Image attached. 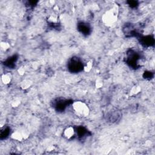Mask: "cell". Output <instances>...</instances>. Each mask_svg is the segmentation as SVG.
<instances>
[{
    "label": "cell",
    "mask_w": 155,
    "mask_h": 155,
    "mask_svg": "<svg viewBox=\"0 0 155 155\" xmlns=\"http://www.w3.org/2000/svg\"><path fill=\"white\" fill-rule=\"evenodd\" d=\"M84 69V64L81 60L77 57L71 58L68 63V69L71 73H78Z\"/></svg>",
    "instance_id": "cell-1"
},
{
    "label": "cell",
    "mask_w": 155,
    "mask_h": 155,
    "mask_svg": "<svg viewBox=\"0 0 155 155\" xmlns=\"http://www.w3.org/2000/svg\"><path fill=\"white\" fill-rule=\"evenodd\" d=\"M73 109L75 112L78 116L84 117L88 114V108L86 105L85 103L81 101H77L72 103Z\"/></svg>",
    "instance_id": "cell-2"
},
{
    "label": "cell",
    "mask_w": 155,
    "mask_h": 155,
    "mask_svg": "<svg viewBox=\"0 0 155 155\" xmlns=\"http://www.w3.org/2000/svg\"><path fill=\"white\" fill-rule=\"evenodd\" d=\"M127 62L133 67H137L138 66V61L140 59V55L133 51H130L127 53Z\"/></svg>",
    "instance_id": "cell-3"
},
{
    "label": "cell",
    "mask_w": 155,
    "mask_h": 155,
    "mask_svg": "<svg viewBox=\"0 0 155 155\" xmlns=\"http://www.w3.org/2000/svg\"><path fill=\"white\" fill-rule=\"evenodd\" d=\"M78 30L82 34L87 35L90 34L91 32L90 26L88 24L84 23V22H81L78 24Z\"/></svg>",
    "instance_id": "cell-4"
},
{
    "label": "cell",
    "mask_w": 155,
    "mask_h": 155,
    "mask_svg": "<svg viewBox=\"0 0 155 155\" xmlns=\"http://www.w3.org/2000/svg\"><path fill=\"white\" fill-rule=\"evenodd\" d=\"M115 19L116 15L114 14L113 12H111V11H108V12L106 13V14H104L103 16L104 22L108 25L113 24L116 20Z\"/></svg>",
    "instance_id": "cell-5"
},
{
    "label": "cell",
    "mask_w": 155,
    "mask_h": 155,
    "mask_svg": "<svg viewBox=\"0 0 155 155\" xmlns=\"http://www.w3.org/2000/svg\"><path fill=\"white\" fill-rule=\"evenodd\" d=\"M123 31L126 36H136V31L134 26L131 25V24H126L123 28Z\"/></svg>",
    "instance_id": "cell-6"
},
{
    "label": "cell",
    "mask_w": 155,
    "mask_h": 155,
    "mask_svg": "<svg viewBox=\"0 0 155 155\" xmlns=\"http://www.w3.org/2000/svg\"><path fill=\"white\" fill-rule=\"evenodd\" d=\"M69 104V101L61 99V100H59L56 102V104H55V108L57 110V111L63 112L66 108V107H67Z\"/></svg>",
    "instance_id": "cell-7"
},
{
    "label": "cell",
    "mask_w": 155,
    "mask_h": 155,
    "mask_svg": "<svg viewBox=\"0 0 155 155\" xmlns=\"http://www.w3.org/2000/svg\"><path fill=\"white\" fill-rule=\"evenodd\" d=\"M18 59V57L16 55H13V56L7 59L4 61V65L8 67L9 68H13L15 66V64Z\"/></svg>",
    "instance_id": "cell-8"
},
{
    "label": "cell",
    "mask_w": 155,
    "mask_h": 155,
    "mask_svg": "<svg viewBox=\"0 0 155 155\" xmlns=\"http://www.w3.org/2000/svg\"><path fill=\"white\" fill-rule=\"evenodd\" d=\"M75 133V129L73 127H70L64 130V135L66 138H67V139H71V137L74 136Z\"/></svg>",
    "instance_id": "cell-9"
},
{
    "label": "cell",
    "mask_w": 155,
    "mask_h": 155,
    "mask_svg": "<svg viewBox=\"0 0 155 155\" xmlns=\"http://www.w3.org/2000/svg\"><path fill=\"white\" fill-rule=\"evenodd\" d=\"M76 132H77L78 136L80 138H83L86 137V135L88 134L87 130L86 128H84V127H82V126L78 127Z\"/></svg>",
    "instance_id": "cell-10"
},
{
    "label": "cell",
    "mask_w": 155,
    "mask_h": 155,
    "mask_svg": "<svg viewBox=\"0 0 155 155\" xmlns=\"http://www.w3.org/2000/svg\"><path fill=\"white\" fill-rule=\"evenodd\" d=\"M142 43L145 46H150L154 43V39L150 36H146L142 38Z\"/></svg>",
    "instance_id": "cell-11"
},
{
    "label": "cell",
    "mask_w": 155,
    "mask_h": 155,
    "mask_svg": "<svg viewBox=\"0 0 155 155\" xmlns=\"http://www.w3.org/2000/svg\"><path fill=\"white\" fill-rule=\"evenodd\" d=\"M10 133V129L9 127H6L1 131V140H5L9 136Z\"/></svg>",
    "instance_id": "cell-12"
},
{
    "label": "cell",
    "mask_w": 155,
    "mask_h": 155,
    "mask_svg": "<svg viewBox=\"0 0 155 155\" xmlns=\"http://www.w3.org/2000/svg\"><path fill=\"white\" fill-rule=\"evenodd\" d=\"M110 120L112 121H116L119 118V115L117 112H114L110 115Z\"/></svg>",
    "instance_id": "cell-13"
},
{
    "label": "cell",
    "mask_w": 155,
    "mask_h": 155,
    "mask_svg": "<svg viewBox=\"0 0 155 155\" xmlns=\"http://www.w3.org/2000/svg\"><path fill=\"white\" fill-rule=\"evenodd\" d=\"M12 137L14 138L15 140H18V141H21L22 139H23V137H22L20 133L16 132L13 135H12Z\"/></svg>",
    "instance_id": "cell-14"
},
{
    "label": "cell",
    "mask_w": 155,
    "mask_h": 155,
    "mask_svg": "<svg viewBox=\"0 0 155 155\" xmlns=\"http://www.w3.org/2000/svg\"><path fill=\"white\" fill-rule=\"evenodd\" d=\"M3 81L5 84H7L10 81V77L8 75H5L3 76Z\"/></svg>",
    "instance_id": "cell-15"
},
{
    "label": "cell",
    "mask_w": 155,
    "mask_h": 155,
    "mask_svg": "<svg viewBox=\"0 0 155 155\" xmlns=\"http://www.w3.org/2000/svg\"><path fill=\"white\" fill-rule=\"evenodd\" d=\"M144 77L147 79H150L152 77H153V75L150 71H146V72H145L144 74Z\"/></svg>",
    "instance_id": "cell-16"
},
{
    "label": "cell",
    "mask_w": 155,
    "mask_h": 155,
    "mask_svg": "<svg viewBox=\"0 0 155 155\" xmlns=\"http://www.w3.org/2000/svg\"><path fill=\"white\" fill-rule=\"evenodd\" d=\"M140 90V88H139V87H134L131 90V93L133 94H136L137 93L139 92Z\"/></svg>",
    "instance_id": "cell-17"
},
{
    "label": "cell",
    "mask_w": 155,
    "mask_h": 155,
    "mask_svg": "<svg viewBox=\"0 0 155 155\" xmlns=\"http://www.w3.org/2000/svg\"><path fill=\"white\" fill-rule=\"evenodd\" d=\"M129 5H130L131 7H136L137 5V2L136 1H129Z\"/></svg>",
    "instance_id": "cell-18"
}]
</instances>
